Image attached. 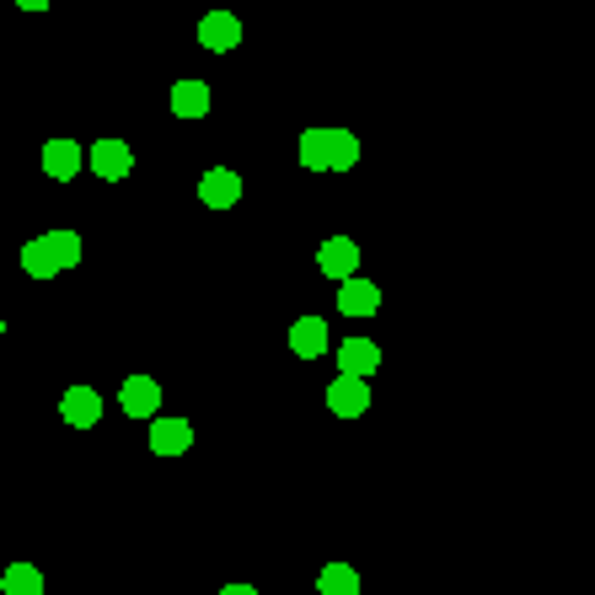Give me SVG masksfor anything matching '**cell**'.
Returning a JSON list of instances; mask_svg holds the SVG:
<instances>
[{
    "label": "cell",
    "mask_w": 595,
    "mask_h": 595,
    "mask_svg": "<svg viewBox=\"0 0 595 595\" xmlns=\"http://www.w3.org/2000/svg\"><path fill=\"white\" fill-rule=\"evenodd\" d=\"M301 167H312V172H349V167H360V134L306 130L301 134Z\"/></svg>",
    "instance_id": "1"
},
{
    "label": "cell",
    "mask_w": 595,
    "mask_h": 595,
    "mask_svg": "<svg viewBox=\"0 0 595 595\" xmlns=\"http://www.w3.org/2000/svg\"><path fill=\"white\" fill-rule=\"evenodd\" d=\"M381 371V343H371V338H343L338 343V376H349V381H365V376H376Z\"/></svg>",
    "instance_id": "2"
},
{
    "label": "cell",
    "mask_w": 595,
    "mask_h": 595,
    "mask_svg": "<svg viewBox=\"0 0 595 595\" xmlns=\"http://www.w3.org/2000/svg\"><path fill=\"white\" fill-rule=\"evenodd\" d=\"M86 167H92L97 178H108V183H124L134 172V150L124 139H97V145L86 150Z\"/></svg>",
    "instance_id": "3"
},
{
    "label": "cell",
    "mask_w": 595,
    "mask_h": 595,
    "mask_svg": "<svg viewBox=\"0 0 595 595\" xmlns=\"http://www.w3.org/2000/svg\"><path fill=\"white\" fill-rule=\"evenodd\" d=\"M354 268H360V242L354 236H328L323 247H317V274L323 279H354Z\"/></svg>",
    "instance_id": "4"
},
{
    "label": "cell",
    "mask_w": 595,
    "mask_h": 595,
    "mask_svg": "<svg viewBox=\"0 0 595 595\" xmlns=\"http://www.w3.org/2000/svg\"><path fill=\"white\" fill-rule=\"evenodd\" d=\"M119 408H124L130 418H156V413H161V381H156V376H124Z\"/></svg>",
    "instance_id": "5"
},
{
    "label": "cell",
    "mask_w": 595,
    "mask_h": 595,
    "mask_svg": "<svg viewBox=\"0 0 595 595\" xmlns=\"http://www.w3.org/2000/svg\"><path fill=\"white\" fill-rule=\"evenodd\" d=\"M198 44H204L209 54H231V49L242 44V22H236L231 11H209V16L198 22Z\"/></svg>",
    "instance_id": "6"
},
{
    "label": "cell",
    "mask_w": 595,
    "mask_h": 595,
    "mask_svg": "<svg viewBox=\"0 0 595 595\" xmlns=\"http://www.w3.org/2000/svg\"><path fill=\"white\" fill-rule=\"evenodd\" d=\"M242 198V178L231 172V167H209L204 178H198V204H209V209H231Z\"/></svg>",
    "instance_id": "7"
},
{
    "label": "cell",
    "mask_w": 595,
    "mask_h": 595,
    "mask_svg": "<svg viewBox=\"0 0 595 595\" xmlns=\"http://www.w3.org/2000/svg\"><path fill=\"white\" fill-rule=\"evenodd\" d=\"M338 312H343V317H376V312H381V290L354 274V279L338 284Z\"/></svg>",
    "instance_id": "8"
},
{
    "label": "cell",
    "mask_w": 595,
    "mask_h": 595,
    "mask_svg": "<svg viewBox=\"0 0 595 595\" xmlns=\"http://www.w3.org/2000/svg\"><path fill=\"white\" fill-rule=\"evenodd\" d=\"M194 446V424L189 418H150V451L156 457H183Z\"/></svg>",
    "instance_id": "9"
},
{
    "label": "cell",
    "mask_w": 595,
    "mask_h": 595,
    "mask_svg": "<svg viewBox=\"0 0 595 595\" xmlns=\"http://www.w3.org/2000/svg\"><path fill=\"white\" fill-rule=\"evenodd\" d=\"M328 408L338 418H360V413H371V381H349V376H338L328 387Z\"/></svg>",
    "instance_id": "10"
},
{
    "label": "cell",
    "mask_w": 595,
    "mask_h": 595,
    "mask_svg": "<svg viewBox=\"0 0 595 595\" xmlns=\"http://www.w3.org/2000/svg\"><path fill=\"white\" fill-rule=\"evenodd\" d=\"M60 418H65L70 429H92L97 418H102V397L92 392V387H70L60 397Z\"/></svg>",
    "instance_id": "11"
},
{
    "label": "cell",
    "mask_w": 595,
    "mask_h": 595,
    "mask_svg": "<svg viewBox=\"0 0 595 595\" xmlns=\"http://www.w3.org/2000/svg\"><path fill=\"white\" fill-rule=\"evenodd\" d=\"M22 274H27V279H54V274H60V247H54L49 231L22 247Z\"/></svg>",
    "instance_id": "12"
},
{
    "label": "cell",
    "mask_w": 595,
    "mask_h": 595,
    "mask_svg": "<svg viewBox=\"0 0 595 595\" xmlns=\"http://www.w3.org/2000/svg\"><path fill=\"white\" fill-rule=\"evenodd\" d=\"M328 323L323 317H295V328H290V349L301 354V360H323L328 354Z\"/></svg>",
    "instance_id": "13"
},
{
    "label": "cell",
    "mask_w": 595,
    "mask_h": 595,
    "mask_svg": "<svg viewBox=\"0 0 595 595\" xmlns=\"http://www.w3.org/2000/svg\"><path fill=\"white\" fill-rule=\"evenodd\" d=\"M81 167H86V156H81V145H75V139H49V145H44V172H49V178L70 183Z\"/></svg>",
    "instance_id": "14"
},
{
    "label": "cell",
    "mask_w": 595,
    "mask_h": 595,
    "mask_svg": "<svg viewBox=\"0 0 595 595\" xmlns=\"http://www.w3.org/2000/svg\"><path fill=\"white\" fill-rule=\"evenodd\" d=\"M209 102H215V97H209V86L194 81V75H183V81L172 86V113H178V119H204V113H209Z\"/></svg>",
    "instance_id": "15"
},
{
    "label": "cell",
    "mask_w": 595,
    "mask_h": 595,
    "mask_svg": "<svg viewBox=\"0 0 595 595\" xmlns=\"http://www.w3.org/2000/svg\"><path fill=\"white\" fill-rule=\"evenodd\" d=\"M0 595H44V569H33V563H11V569L0 574Z\"/></svg>",
    "instance_id": "16"
},
{
    "label": "cell",
    "mask_w": 595,
    "mask_h": 595,
    "mask_svg": "<svg viewBox=\"0 0 595 595\" xmlns=\"http://www.w3.org/2000/svg\"><path fill=\"white\" fill-rule=\"evenodd\" d=\"M317 595H360V569L328 563V569L317 574Z\"/></svg>",
    "instance_id": "17"
},
{
    "label": "cell",
    "mask_w": 595,
    "mask_h": 595,
    "mask_svg": "<svg viewBox=\"0 0 595 595\" xmlns=\"http://www.w3.org/2000/svg\"><path fill=\"white\" fill-rule=\"evenodd\" d=\"M49 236H54V247H60V268L81 264V236H75V231H49Z\"/></svg>",
    "instance_id": "18"
},
{
    "label": "cell",
    "mask_w": 595,
    "mask_h": 595,
    "mask_svg": "<svg viewBox=\"0 0 595 595\" xmlns=\"http://www.w3.org/2000/svg\"><path fill=\"white\" fill-rule=\"evenodd\" d=\"M220 595H258V591H253V585H226Z\"/></svg>",
    "instance_id": "19"
},
{
    "label": "cell",
    "mask_w": 595,
    "mask_h": 595,
    "mask_svg": "<svg viewBox=\"0 0 595 595\" xmlns=\"http://www.w3.org/2000/svg\"><path fill=\"white\" fill-rule=\"evenodd\" d=\"M0 338H5V317H0Z\"/></svg>",
    "instance_id": "20"
}]
</instances>
